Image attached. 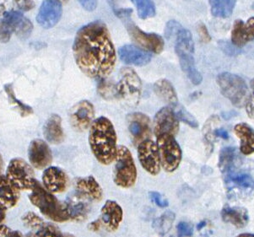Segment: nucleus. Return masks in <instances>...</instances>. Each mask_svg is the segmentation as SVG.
Instances as JSON below:
<instances>
[{"instance_id": "obj_53", "label": "nucleus", "mask_w": 254, "mask_h": 237, "mask_svg": "<svg viewBox=\"0 0 254 237\" xmlns=\"http://www.w3.org/2000/svg\"><path fill=\"white\" fill-rule=\"evenodd\" d=\"M205 225H206V222L203 221V222H201L200 224H198V226H197V229L199 231L201 229L203 228V226H205Z\"/></svg>"}, {"instance_id": "obj_18", "label": "nucleus", "mask_w": 254, "mask_h": 237, "mask_svg": "<svg viewBox=\"0 0 254 237\" xmlns=\"http://www.w3.org/2000/svg\"><path fill=\"white\" fill-rule=\"evenodd\" d=\"M124 218V211L119 203L113 200H108L102 206L101 220L105 228L109 232H115L119 229Z\"/></svg>"}, {"instance_id": "obj_38", "label": "nucleus", "mask_w": 254, "mask_h": 237, "mask_svg": "<svg viewBox=\"0 0 254 237\" xmlns=\"http://www.w3.org/2000/svg\"><path fill=\"white\" fill-rule=\"evenodd\" d=\"M13 32L14 31L11 26L3 19H0V43H8L11 38Z\"/></svg>"}, {"instance_id": "obj_47", "label": "nucleus", "mask_w": 254, "mask_h": 237, "mask_svg": "<svg viewBox=\"0 0 254 237\" xmlns=\"http://www.w3.org/2000/svg\"><path fill=\"white\" fill-rule=\"evenodd\" d=\"M215 135L219 138H223V139H228L229 134L226 130L224 128H219L215 130Z\"/></svg>"}, {"instance_id": "obj_2", "label": "nucleus", "mask_w": 254, "mask_h": 237, "mask_svg": "<svg viewBox=\"0 0 254 237\" xmlns=\"http://www.w3.org/2000/svg\"><path fill=\"white\" fill-rule=\"evenodd\" d=\"M89 144L96 160L102 165H110L117 155V134L109 119L101 117L92 122Z\"/></svg>"}, {"instance_id": "obj_4", "label": "nucleus", "mask_w": 254, "mask_h": 237, "mask_svg": "<svg viewBox=\"0 0 254 237\" xmlns=\"http://www.w3.org/2000/svg\"><path fill=\"white\" fill-rule=\"evenodd\" d=\"M220 93L237 108L246 106L250 98L249 86L245 80L234 73L223 72L216 78Z\"/></svg>"}, {"instance_id": "obj_9", "label": "nucleus", "mask_w": 254, "mask_h": 237, "mask_svg": "<svg viewBox=\"0 0 254 237\" xmlns=\"http://www.w3.org/2000/svg\"><path fill=\"white\" fill-rule=\"evenodd\" d=\"M116 93L132 104H137L141 96V80L132 68H124L121 79L115 87Z\"/></svg>"}, {"instance_id": "obj_37", "label": "nucleus", "mask_w": 254, "mask_h": 237, "mask_svg": "<svg viewBox=\"0 0 254 237\" xmlns=\"http://www.w3.org/2000/svg\"><path fill=\"white\" fill-rule=\"evenodd\" d=\"M5 91L9 96V100L11 101L12 103L15 102L17 104L18 108H20V113L22 116H28L30 114L33 113V110L31 107L26 106V105L23 104L22 102H20V101H18L15 96H14V91L12 89L10 85H5Z\"/></svg>"}, {"instance_id": "obj_14", "label": "nucleus", "mask_w": 254, "mask_h": 237, "mask_svg": "<svg viewBox=\"0 0 254 237\" xmlns=\"http://www.w3.org/2000/svg\"><path fill=\"white\" fill-rule=\"evenodd\" d=\"M62 3L57 0H46L40 8L37 21L43 28L54 27L62 16Z\"/></svg>"}, {"instance_id": "obj_35", "label": "nucleus", "mask_w": 254, "mask_h": 237, "mask_svg": "<svg viewBox=\"0 0 254 237\" xmlns=\"http://www.w3.org/2000/svg\"><path fill=\"white\" fill-rule=\"evenodd\" d=\"M23 223L28 228L39 230L45 224L43 219L33 212H27L22 216Z\"/></svg>"}, {"instance_id": "obj_6", "label": "nucleus", "mask_w": 254, "mask_h": 237, "mask_svg": "<svg viewBox=\"0 0 254 237\" xmlns=\"http://www.w3.org/2000/svg\"><path fill=\"white\" fill-rule=\"evenodd\" d=\"M156 145L158 148L161 167L167 173H173L181 163L183 153L174 136L162 134L157 137Z\"/></svg>"}, {"instance_id": "obj_48", "label": "nucleus", "mask_w": 254, "mask_h": 237, "mask_svg": "<svg viewBox=\"0 0 254 237\" xmlns=\"http://www.w3.org/2000/svg\"><path fill=\"white\" fill-rule=\"evenodd\" d=\"M10 232H11V231H10V229H9V227L0 225V237H7Z\"/></svg>"}, {"instance_id": "obj_41", "label": "nucleus", "mask_w": 254, "mask_h": 237, "mask_svg": "<svg viewBox=\"0 0 254 237\" xmlns=\"http://www.w3.org/2000/svg\"><path fill=\"white\" fill-rule=\"evenodd\" d=\"M150 197L151 200L160 208H166L169 205V203L167 198H164L163 196L157 192H151L150 193Z\"/></svg>"}, {"instance_id": "obj_40", "label": "nucleus", "mask_w": 254, "mask_h": 237, "mask_svg": "<svg viewBox=\"0 0 254 237\" xmlns=\"http://www.w3.org/2000/svg\"><path fill=\"white\" fill-rule=\"evenodd\" d=\"M220 47L222 50H223L225 54L230 56H234V55H237L239 54V49L237 47H235L232 43H228L226 41H221L219 43Z\"/></svg>"}, {"instance_id": "obj_15", "label": "nucleus", "mask_w": 254, "mask_h": 237, "mask_svg": "<svg viewBox=\"0 0 254 237\" xmlns=\"http://www.w3.org/2000/svg\"><path fill=\"white\" fill-rule=\"evenodd\" d=\"M43 182L48 192L60 193L68 188V176L59 167H48L43 173Z\"/></svg>"}, {"instance_id": "obj_55", "label": "nucleus", "mask_w": 254, "mask_h": 237, "mask_svg": "<svg viewBox=\"0 0 254 237\" xmlns=\"http://www.w3.org/2000/svg\"><path fill=\"white\" fill-rule=\"evenodd\" d=\"M64 237H75L73 235L71 234H64Z\"/></svg>"}, {"instance_id": "obj_43", "label": "nucleus", "mask_w": 254, "mask_h": 237, "mask_svg": "<svg viewBox=\"0 0 254 237\" xmlns=\"http://www.w3.org/2000/svg\"><path fill=\"white\" fill-rule=\"evenodd\" d=\"M81 4L82 7L87 10V11H93L97 7V2L95 0H80L79 2Z\"/></svg>"}, {"instance_id": "obj_42", "label": "nucleus", "mask_w": 254, "mask_h": 237, "mask_svg": "<svg viewBox=\"0 0 254 237\" xmlns=\"http://www.w3.org/2000/svg\"><path fill=\"white\" fill-rule=\"evenodd\" d=\"M197 30H198V36L203 43H208L211 41V37L209 35L208 29L203 23H200L198 25Z\"/></svg>"}, {"instance_id": "obj_23", "label": "nucleus", "mask_w": 254, "mask_h": 237, "mask_svg": "<svg viewBox=\"0 0 254 237\" xmlns=\"http://www.w3.org/2000/svg\"><path fill=\"white\" fill-rule=\"evenodd\" d=\"M20 190L6 176H0V203L6 209L13 208L20 200Z\"/></svg>"}, {"instance_id": "obj_51", "label": "nucleus", "mask_w": 254, "mask_h": 237, "mask_svg": "<svg viewBox=\"0 0 254 237\" xmlns=\"http://www.w3.org/2000/svg\"><path fill=\"white\" fill-rule=\"evenodd\" d=\"M3 158H2V156L0 155V176L1 175V173L3 172Z\"/></svg>"}, {"instance_id": "obj_1", "label": "nucleus", "mask_w": 254, "mask_h": 237, "mask_svg": "<svg viewBox=\"0 0 254 237\" xmlns=\"http://www.w3.org/2000/svg\"><path fill=\"white\" fill-rule=\"evenodd\" d=\"M74 60L79 69L92 79L109 76L116 63V53L104 23L96 20L77 32L73 44Z\"/></svg>"}, {"instance_id": "obj_19", "label": "nucleus", "mask_w": 254, "mask_h": 237, "mask_svg": "<svg viewBox=\"0 0 254 237\" xmlns=\"http://www.w3.org/2000/svg\"><path fill=\"white\" fill-rule=\"evenodd\" d=\"M254 40V17H250L244 22L237 20L232 31V43L237 48L245 46Z\"/></svg>"}, {"instance_id": "obj_34", "label": "nucleus", "mask_w": 254, "mask_h": 237, "mask_svg": "<svg viewBox=\"0 0 254 237\" xmlns=\"http://www.w3.org/2000/svg\"><path fill=\"white\" fill-rule=\"evenodd\" d=\"M175 108L176 116L178 118V120H181L188 125H190V127H198V123L192 114L188 112L181 105H177L174 107Z\"/></svg>"}, {"instance_id": "obj_33", "label": "nucleus", "mask_w": 254, "mask_h": 237, "mask_svg": "<svg viewBox=\"0 0 254 237\" xmlns=\"http://www.w3.org/2000/svg\"><path fill=\"white\" fill-rule=\"evenodd\" d=\"M175 220V215L173 212L167 211L164 215L155 220L154 223V228L156 229L160 233L164 235L169 232L170 229L173 226V221Z\"/></svg>"}, {"instance_id": "obj_7", "label": "nucleus", "mask_w": 254, "mask_h": 237, "mask_svg": "<svg viewBox=\"0 0 254 237\" xmlns=\"http://www.w3.org/2000/svg\"><path fill=\"white\" fill-rule=\"evenodd\" d=\"M6 177L20 190H32L37 182L31 166L23 159H13L9 162Z\"/></svg>"}, {"instance_id": "obj_5", "label": "nucleus", "mask_w": 254, "mask_h": 237, "mask_svg": "<svg viewBox=\"0 0 254 237\" xmlns=\"http://www.w3.org/2000/svg\"><path fill=\"white\" fill-rule=\"evenodd\" d=\"M137 180V169L132 154L125 145L118 147L113 181L122 188H130Z\"/></svg>"}, {"instance_id": "obj_30", "label": "nucleus", "mask_w": 254, "mask_h": 237, "mask_svg": "<svg viewBox=\"0 0 254 237\" xmlns=\"http://www.w3.org/2000/svg\"><path fill=\"white\" fill-rule=\"evenodd\" d=\"M211 14L215 17L228 18L234 10L237 1L235 0H209Z\"/></svg>"}, {"instance_id": "obj_45", "label": "nucleus", "mask_w": 254, "mask_h": 237, "mask_svg": "<svg viewBox=\"0 0 254 237\" xmlns=\"http://www.w3.org/2000/svg\"><path fill=\"white\" fill-rule=\"evenodd\" d=\"M246 108H247V113L249 118L254 119V101L252 99L251 96L246 104Z\"/></svg>"}, {"instance_id": "obj_28", "label": "nucleus", "mask_w": 254, "mask_h": 237, "mask_svg": "<svg viewBox=\"0 0 254 237\" xmlns=\"http://www.w3.org/2000/svg\"><path fill=\"white\" fill-rule=\"evenodd\" d=\"M182 69L189 77L190 81L195 85H198L202 82L203 78L198 69L195 67L194 59L192 54H178Z\"/></svg>"}, {"instance_id": "obj_31", "label": "nucleus", "mask_w": 254, "mask_h": 237, "mask_svg": "<svg viewBox=\"0 0 254 237\" xmlns=\"http://www.w3.org/2000/svg\"><path fill=\"white\" fill-rule=\"evenodd\" d=\"M136 6L138 16L145 20L148 18L154 17L155 15V3L150 0H133Z\"/></svg>"}, {"instance_id": "obj_22", "label": "nucleus", "mask_w": 254, "mask_h": 237, "mask_svg": "<svg viewBox=\"0 0 254 237\" xmlns=\"http://www.w3.org/2000/svg\"><path fill=\"white\" fill-rule=\"evenodd\" d=\"M75 192L88 198L89 200H102L103 192L100 184L92 176L78 178L75 181Z\"/></svg>"}, {"instance_id": "obj_10", "label": "nucleus", "mask_w": 254, "mask_h": 237, "mask_svg": "<svg viewBox=\"0 0 254 237\" xmlns=\"http://www.w3.org/2000/svg\"><path fill=\"white\" fill-rule=\"evenodd\" d=\"M138 157L142 167L150 175H158L161 171V159L157 145L150 139L141 142L138 146Z\"/></svg>"}, {"instance_id": "obj_44", "label": "nucleus", "mask_w": 254, "mask_h": 237, "mask_svg": "<svg viewBox=\"0 0 254 237\" xmlns=\"http://www.w3.org/2000/svg\"><path fill=\"white\" fill-rule=\"evenodd\" d=\"M19 4V8L21 10H24V11H28L30 9H32L33 7L35 6L34 2H32V1H20V2H17Z\"/></svg>"}, {"instance_id": "obj_25", "label": "nucleus", "mask_w": 254, "mask_h": 237, "mask_svg": "<svg viewBox=\"0 0 254 237\" xmlns=\"http://www.w3.org/2000/svg\"><path fill=\"white\" fill-rule=\"evenodd\" d=\"M236 135L240 139V151L243 155L254 153V130L247 123H238L234 127Z\"/></svg>"}, {"instance_id": "obj_54", "label": "nucleus", "mask_w": 254, "mask_h": 237, "mask_svg": "<svg viewBox=\"0 0 254 237\" xmlns=\"http://www.w3.org/2000/svg\"><path fill=\"white\" fill-rule=\"evenodd\" d=\"M251 87L252 89H253V91H254V94H253V96H251V98L254 101V78L251 80Z\"/></svg>"}, {"instance_id": "obj_8", "label": "nucleus", "mask_w": 254, "mask_h": 237, "mask_svg": "<svg viewBox=\"0 0 254 237\" xmlns=\"http://www.w3.org/2000/svg\"><path fill=\"white\" fill-rule=\"evenodd\" d=\"M130 15L131 14H127L121 18V20L125 23L127 33L133 42L146 50L155 54H161L163 51L165 45L163 38L155 33H146L142 31L131 20Z\"/></svg>"}, {"instance_id": "obj_50", "label": "nucleus", "mask_w": 254, "mask_h": 237, "mask_svg": "<svg viewBox=\"0 0 254 237\" xmlns=\"http://www.w3.org/2000/svg\"><path fill=\"white\" fill-rule=\"evenodd\" d=\"M6 237H23L21 233L19 232H10Z\"/></svg>"}, {"instance_id": "obj_20", "label": "nucleus", "mask_w": 254, "mask_h": 237, "mask_svg": "<svg viewBox=\"0 0 254 237\" xmlns=\"http://www.w3.org/2000/svg\"><path fill=\"white\" fill-rule=\"evenodd\" d=\"M3 20L7 24H9L14 32L21 38H27L31 35L33 29V25L31 21L26 19L20 11H5L3 13Z\"/></svg>"}, {"instance_id": "obj_3", "label": "nucleus", "mask_w": 254, "mask_h": 237, "mask_svg": "<svg viewBox=\"0 0 254 237\" xmlns=\"http://www.w3.org/2000/svg\"><path fill=\"white\" fill-rule=\"evenodd\" d=\"M29 199L49 220L61 223L69 220L65 203H60L52 192H48L38 181L31 190Z\"/></svg>"}, {"instance_id": "obj_17", "label": "nucleus", "mask_w": 254, "mask_h": 237, "mask_svg": "<svg viewBox=\"0 0 254 237\" xmlns=\"http://www.w3.org/2000/svg\"><path fill=\"white\" fill-rule=\"evenodd\" d=\"M90 201L77 192L69 195L64 203L69 220L84 221L88 217L91 209Z\"/></svg>"}, {"instance_id": "obj_13", "label": "nucleus", "mask_w": 254, "mask_h": 237, "mask_svg": "<svg viewBox=\"0 0 254 237\" xmlns=\"http://www.w3.org/2000/svg\"><path fill=\"white\" fill-rule=\"evenodd\" d=\"M29 161L37 169H44L51 164L53 154L50 147L42 139H34L28 149Z\"/></svg>"}, {"instance_id": "obj_56", "label": "nucleus", "mask_w": 254, "mask_h": 237, "mask_svg": "<svg viewBox=\"0 0 254 237\" xmlns=\"http://www.w3.org/2000/svg\"><path fill=\"white\" fill-rule=\"evenodd\" d=\"M26 237H35V234H32V233H30V234L27 236Z\"/></svg>"}, {"instance_id": "obj_32", "label": "nucleus", "mask_w": 254, "mask_h": 237, "mask_svg": "<svg viewBox=\"0 0 254 237\" xmlns=\"http://www.w3.org/2000/svg\"><path fill=\"white\" fill-rule=\"evenodd\" d=\"M226 181L229 183L234 184L238 186L245 187V188H254V180L252 177L248 174H237L232 173L229 175L225 176Z\"/></svg>"}, {"instance_id": "obj_49", "label": "nucleus", "mask_w": 254, "mask_h": 237, "mask_svg": "<svg viewBox=\"0 0 254 237\" xmlns=\"http://www.w3.org/2000/svg\"><path fill=\"white\" fill-rule=\"evenodd\" d=\"M6 208L0 203V225L3 223L6 218Z\"/></svg>"}, {"instance_id": "obj_27", "label": "nucleus", "mask_w": 254, "mask_h": 237, "mask_svg": "<svg viewBox=\"0 0 254 237\" xmlns=\"http://www.w3.org/2000/svg\"><path fill=\"white\" fill-rule=\"evenodd\" d=\"M154 91L160 99L167 104L171 105L173 108L178 104L175 88L173 87L172 83L167 79H161L155 83Z\"/></svg>"}, {"instance_id": "obj_16", "label": "nucleus", "mask_w": 254, "mask_h": 237, "mask_svg": "<svg viewBox=\"0 0 254 237\" xmlns=\"http://www.w3.org/2000/svg\"><path fill=\"white\" fill-rule=\"evenodd\" d=\"M128 130L135 143L144 141L150 136V121L149 117L141 113H131L127 116Z\"/></svg>"}, {"instance_id": "obj_26", "label": "nucleus", "mask_w": 254, "mask_h": 237, "mask_svg": "<svg viewBox=\"0 0 254 237\" xmlns=\"http://www.w3.org/2000/svg\"><path fill=\"white\" fill-rule=\"evenodd\" d=\"M221 218L224 222L231 224L237 228H243L249 223L248 211L238 207L225 206L221 210Z\"/></svg>"}, {"instance_id": "obj_11", "label": "nucleus", "mask_w": 254, "mask_h": 237, "mask_svg": "<svg viewBox=\"0 0 254 237\" xmlns=\"http://www.w3.org/2000/svg\"><path fill=\"white\" fill-rule=\"evenodd\" d=\"M95 117L93 105L88 101H81L71 108L69 121L73 129L84 132L91 126Z\"/></svg>"}, {"instance_id": "obj_57", "label": "nucleus", "mask_w": 254, "mask_h": 237, "mask_svg": "<svg viewBox=\"0 0 254 237\" xmlns=\"http://www.w3.org/2000/svg\"><path fill=\"white\" fill-rule=\"evenodd\" d=\"M252 9H254V2L253 3V4H252Z\"/></svg>"}, {"instance_id": "obj_21", "label": "nucleus", "mask_w": 254, "mask_h": 237, "mask_svg": "<svg viewBox=\"0 0 254 237\" xmlns=\"http://www.w3.org/2000/svg\"><path fill=\"white\" fill-rule=\"evenodd\" d=\"M119 57L126 64L144 66L151 61L152 56L136 46L125 45L119 48Z\"/></svg>"}, {"instance_id": "obj_46", "label": "nucleus", "mask_w": 254, "mask_h": 237, "mask_svg": "<svg viewBox=\"0 0 254 237\" xmlns=\"http://www.w3.org/2000/svg\"><path fill=\"white\" fill-rule=\"evenodd\" d=\"M102 220H101V219H98V220H95L93 222L89 224L88 229L92 232H98L102 227Z\"/></svg>"}, {"instance_id": "obj_36", "label": "nucleus", "mask_w": 254, "mask_h": 237, "mask_svg": "<svg viewBox=\"0 0 254 237\" xmlns=\"http://www.w3.org/2000/svg\"><path fill=\"white\" fill-rule=\"evenodd\" d=\"M36 237H64L60 229L54 224L45 223L35 234Z\"/></svg>"}, {"instance_id": "obj_12", "label": "nucleus", "mask_w": 254, "mask_h": 237, "mask_svg": "<svg viewBox=\"0 0 254 237\" xmlns=\"http://www.w3.org/2000/svg\"><path fill=\"white\" fill-rule=\"evenodd\" d=\"M179 130V120L174 111L166 107L161 108L155 117L154 132L156 138L162 134L176 135Z\"/></svg>"}, {"instance_id": "obj_52", "label": "nucleus", "mask_w": 254, "mask_h": 237, "mask_svg": "<svg viewBox=\"0 0 254 237\" xmlns=\"http://www.w3.org/2000/svg\"><path fill=\"white\" fill-rule=\"evenodd\" d=\"M237 237H254V234H249V233H243L239 235Z\"/></svg>"}, {"instance_id": "obj_39", "label": "nucleus", "mask_w": 254, "mask_h": 237, "mask_svg": "<svg viewBox=\"0 0 254 237\" xmlns=\"http://www.w3.org/2000/svg\"><path fill=\"white\" fill-rule=\"evenodd\" d=\"M177 230L178 237H190L193 234V227L192 225L185 221L178 224Z\"/></svg>"}, {"instance_id": "obj_29", "label": "nucleus", "mask_w": 254, "mask_h": 237, "mask_svg": "<svg viewBox=\"0 0 254 237\" xmlns=\"http://www.w3.org/2000/svg\"><path fill=\"white\" fill-rule=\"evenodd\" d=\"M237 157V149L234 147H226L220 151L219 167L224 175L227 176L234 173Z\"/></svg>"}, {"instance_id": "obj_24", "label": "nucleus", "mask_w": 254, "mask_h": 237, "mask_svg": "<svg viewBox=\"0 0 254 237\" xmlns=\"http://www.w3.org/2000/svg\"><path fill=\"white\" fill-rule=\"evenodd\" d=\"M43 135L50 144H61L64 139V133L62 127V119L59 115H52L43 127Z\"/></svg>"}]
</instances>
